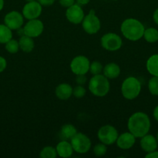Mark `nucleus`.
I'll use <instances>...</instances> for the list:
<instances>
[{
    "label": "nucleus",
    "mask_w": 158,
    "mask_h": 158,
    "mask_svg": "<svg viewBox=\"0 0 158 158\" xmlns=\"http://www.w3.org/2000/svg\"><path fill=\"white\" fill-rule=\"evenodd\" d=\"M12 31L6 25L0 24V44H6L12 39Z\"/></svg>",
    "instance_id": "nucleus-22"
},
{
    "label": "nucleus",
    "mask_w": 158,
    "mask_h": 158,
    "mask_svg": "<svg viewBox=\"0 0 158 158\" xmlns=\"http://www.w3.org/2000/svg\"><path fill=\"white\" fill-rule=\"evenodd\" d=\"M101 46L107 51H117L122 47V40L118 34L108 32L101 38Z\"/></svg>",
    "instance_id": "nucleus-8"
},
{
    "label": "nucleus",
    "mask_w": 158,
    "mask_h": 158,
    "mask_svg": "<svg viewBox=\"0 0 158 158\" xmlns=\"http://www.w3.org/2000/svg\"><path fill=\"white\" fill-rule=\"evenodd\" d=\"M66 18L68 21L72 24H80L81 23L85 13L82 9L81 6L78 4H74L70 7L67 8L66 11Z\"/></svg>",
    "instance_id": "nucleus-13"
},
{
    "label": "nucleus",
    "mask_w": 158,
    "mask_h": 158,
    "mask_svg": "<svg viewBox=\"0 0 158 158\" xmlns=\"http://www.w3.org/2000/svg\"><path fill=\"white\" fill-rule=\"evenodd\" d=\"M97 136L101 143H104L106 146H109L116 143L119 137V134L114 127L108 124L104 125L99 128Z\"/></svg>",
    "instance_id": "nucleus-7"
},
{
    "label": "nucleus",
    "mask_w": 158,
    "mask_h": 158,
    "mask_svg": "<svg viewBox=\"0 0 158 158\" xmlns=\"http://www.w3.org/2000/svg\"><path fill=\"white\" fill-rule=\"evenodd\" d=\"M75 2H77V4L81 6H85V5L88 4V2H90V0H75Z\"/></svg>",
    "instance_id": "nucleus-36"
},
{
    "label": "nucleus",
    "mask_w": 158,
    "mask_h": 158,
    "mask_svg": "<svg viewBox=\"0 0 158 158\" xmlns=\"http://www.w3.org/2000/svg\"><path fill=\"white\" fill-rule=\"evenodd\" d=\"M55 94L59 100H67L73 95V88L68 83H60L56 87Z\"/></svg>",
    "instance_id": "nucleus-17"
},
{
    "label": "nucleus",
    "mask_w": 158,
    "mask_h": 158,
    "mask_svg": "<svg viewBox=\"0 0 158 158\" xmlns=\"http://www.w3.org/2000/svg\"><path fill=\"white\" fill-rule=\"evenodd\" d=\"M74 2H75V0H59V3L60 4V6L65 8L70 7L74 5Z\"/></svg>",
    "instance_id": "nucleus-31"
},
{
    "label": "nucleus",
    "mask_w": 158,
    "mask_h": 158,
    "mask_svg": "<svg viewBox=\"0 0 158 158\" xmlns=\"http://www.w3.org/2000/svg\"><path fill=\"white\" fill-rule=\"evenodd\" d=\"M103 66L99 61H93L92 63H90L89 72L94 75H98V74H102L103 72Z\"/></svg>",
    "instance_id": "nucleus-27"
},
{
    "label": "nucleus",
    "mask_w": 158,
    "mask_h": 158,
    "mask_svg": "<svg viewBox=\"0 0 158 158\" xmlns=\"http://www.w3.org/2000/svg\"><path fill=\"white\" fill-rule=\"evenodd\" d=\"M120 30L122 35L130 41H138L143 38L145 27L138 19H126L122 23Z\"/></svg>",
    "instance_id": "nucleus-2"
},
{
    "label": "nucleus",
    "mask_w": 158,
    "mask_h": 158,
    "mask_svg": "<svg viewBox=\"0 0 158 158\" xmlns=\"http://www.w3.org/2000/svg\"><path fill=\"white\" fill-rule=\"evenodd\" d=\"M150 120L149 116L143 112H136L128 120L127 127L129 131L136 137L140 138L147 134L150 130Z\"/></svg>",
    "instance_id": "nucleus-1"
},
{
    "label": "nucleus",
    "mask_w": 158,
    "mask_h": 158,
    "mask_svg": "<svg viewBox=\"0 0 158 158\" xmlns=\"http://www.w3.org/2000/svg\"><path fill=\"white\" fill-rule=\"evenodd\" d=\"M6 51L11 54H15L18 52L20 50V45H19V41L14 40V39H11L9 41H8L6 43Z\"/></svg>",
    "instance_id": "nucleus-25"
},
{
    "label": "nucleus",
    "mask_w": 158,
    "mask_h": 158,
    "mask_svg": "<svg viewBox=\"0 0 158 158\" xmlns=\"http://www.w3.org/2000/svg\"><path fill=\"white\" fill-rule=\"evenodd\" d=\"M153 21H154V23L158 26V9H156V10L154 11V12H153Z\"/></svg>",
    "instance_id": "nucleus-35"
},
{
    "label": "nucleus",
    "mask_w": 158,
    "mask_h": 158,
    "mask_svg": "<svg viewBox=\"0 0 158 158\" xmlns=\"http://www.w3.org/2000/svg\"><path fill=\"white\" fill-rule=\"evenodd\" d=\"M3 7H4V0H0V12L2 10Z\"/></svg>",
    "instance_id": "nucleus-38"
},
{
    "label": "nucleus",
    "mask_w": 158,
    "mask_h": 158,
    "mask_svg": "<svg viewBox=\"0 0 158 158\" xmlns=\"http://www.w3.org/2000/svg\"><path fill=\"white\" fill-rule=\"evenodd\" d=\"M24 23V17L23 14L17 11H11L8 12L4 18V24L12 30H17L23 27Z\"/></svg>",
    "instance_id": "nucleus-11"
},
{
    "label": "nucleus",
    "mask_w": 158,
    "mask_h": 158,
    "mask_svg": "<svg viewBox=\"0 0 158 158\" xmlns=\"http://www.w3.org/2000/svg\"><path fill=\"white\" fill-rule=\"evenodd\" d=\"M103 75L108 80H114L120 75L121 69L118 64L115 63H108L103 68Z\"/></svg>",
    "instance_id": "nucleus-18"
},
{
    "label": "nucleus",
    "mask_w": 158,
    "mask_h": 158,
    "mask_svg": "<svg viewBox=\"0 0 158 158\" xmlns=\"http://www.w3.org/2000/svg\"><path fill=\"white\" fill-rule=\"evenodd\" d=\"M90 61L85 56H77L74 57L71 62L70 68L71 72L75 75L86 74L89 72Z\"/></svg>",
    "instance_id": "nucleus-9"
},
{
    "label": "nucleus",
    "mask_w": 158,
    "mask_h": 158,
    "mask_svg": "<svg viewBox=\"0 0 158 158\" xmlns=\"http://www.w3.org/2000/svg\"><path fill=\"white\" fill-rule=\"evenodd\" d=\"M43 29H44V26L43 22L39 19L29 20L23 26L24 35L32 38H37L40 36L43 33Z\"/></svg>",
    "instance_id": "nucleus-10"
},
{
    "label": "nucleus",
    "mask_w": 158,
    "mask_h": 158,
    "mask_svg": "<svg viewBox=\"0 0 158 158\" xmlns=\"http://www.w3.org/2000/svg\"><path fill=\"white\" fill-rule=\"evenodd\" d=\"M144 40L149 43H155L158 41V30L153 27L145 29L143 33Z\"/></svg>",
    "instance_id": "nucleus-23"
},
{
    "label": "nucleus",
    "mask_w": 158,
    "mask_h": 158,
    "mask_svg": "<svg viewBox=\"0 0 158 158\" xmlns=\"http://www.w3.org/2000/svg\"><path fill=\"white\" fill-rule=\"evenodd\" d=\"M153 117H154L155 120L158 122V106H156V107L154 108V110H153Z\"/></svg>",
    "instance_id": "nucleus-37"
},
{
    "label": "nucleus",
    "mask_w": 158,
    "mask_h": 158,
    "mask_svg": "<svg viewBox=\"0 0 158 158\" xmlns=\"http://www.w3.org/2000/svg\"><path fill=\"white\" fill-rule=\"evenodd\" d=\"M146 67L149 73L153 77H158V54H153L149 57Z\"/></svg>",
    "instance_id": "nucleus-21"
},
{
    "label": "nucleus",
    "mask_w": 158,
    "mask_h": 158,
    "mask_svg": "<svg viewBox=\"0 0 158 158\" xmlns=\"http://www.w3.org/2000/svg\"><path fill=\"white\" fill-rule=\"evenodd\" d=\"M33 39V38L26 35L20 36V40H19V45H20V49L23 52L29 53V52H31L33 50L35 43H34Z\"/></svg>",
    "instance_id": "nucleus-19"
},
{
    "label": "nucleus",
    "mask_w": 158,
    "mask_h": 158,
    "mask_svg": "<svg viewBox=\"0 0 158 158\" xmlns=\"http://www.w3.org/2000/svg\"><path fill=\"white\" fill-rule=\"evenodd\" d=\"M148 89L153 96H158V77H152L148 82Z\"/></svg>",
    "instance_id": "nucleus-26"
},
{
    "label": "nucleus",
    "mask_w": 158,
    "mask_h": 158,
    "mask_svg": "<svg viewBox=\"0 0 158 158\" xmlns=\"http://www.w3.org/2000/svg\"><path fill=\"white\" fill-rule=\"evenodd\" d=\"M76 83L77 85H81V86H84L87 82V77L85 74H80V75H76Z\"/></svg>",
    "instance_id": "nucleus-30"
},
{
    "label": "nucleus",
    "mask_w": 158,
    "mask_h": 158,
    "mask_svg": "<svg viewBox=\"0 0 158 158\" xmlns=\"http://www.w3.org/2000/svg\"><path fill=\"white\" fill-rule=\"evenodd\" d=\"M39 156L41 158H56L57 157V153L54 147L46 146L40 151Z\"/></svg>",
    "instance_id": "nucleus-24"
},
{
    "label": "nucleus",
    "mask_w": 158,
    "mask_h": 158,
    "mask_svg": "<svg viewBox=\"0 0 158 158\" xmlns=\"http://www.w3.org/2000/svg\"><path fill=\"white\" fill-rule=\"evenodd\" d=\"M116 145L122 150H129L134 146L136 143V137L131 133L125 132L120 134L116 140Z\"/></svg>",
    "instance_id": "nucleus-14"
},
{
    "label": "nucleus",
    "mask_w": 158,
    "mask_h": 158,
    "mask_svg": "<svg viewBox=\"0 0 158 158\" xmlns=\"http://www.w3.org/2000/svg\"><path fill=\"white\" fill-rule=\"evenodd\" d=\"M85 94H86V89H85V88L83 86L77 85V86H76L73 89V95H74V97L75 98H82V97H85Z\"/></svg>",
    "instance_id": "nucleus-29"
},
{
    "label": "nucleus",
    "mask_w": 158,
    "mask_h": 158,
    "mask_svg": "<svg viewBox=\"0 0 158 158\" xmlns=\"http://www.w3.org/2000/svg\"><path fill=\"white\" fill-rule=\"evenodd\" d=\"M42 6L37 1L29 2L23 6L22 14L26 19H38L42 13Z\"/></svg>",
    "instance_id": "nucleus-12"
},
{
    "label": "nucleus",
    "mask_w": 158,
    "mask_h": 158,
    "mask_svg": "<svg viewBox=\"0 0 158 158\" xmlns=\"http://www.w3.org/2000/svg\"><path fill=\"white\" fill-rule=\"evenodd\" d=\"M74 152L80 154H84L90 151L91 147V141L89 137L83 133H77L70 140Z\"/></svg>",
    "instance_id": "nucleus-5"
},
{
    "label": "nucleus",
    "mask_w": 158,
    "mask_h": 158,
    "mask_svg": "<svg viewBox=\"0 0 158 158\" xmlns=\"http://www.w3.org/2000/svg\"><path fill=\"white\" fill-rule=\"evenodd\" d=\"M139 144H140L141 149L144 152L149 153L156 151L158 146V142L154 136L147 134L144 135L143 137H140Z\"/></svg>",
    "instance_id": "nucleus-15"
},
{
    "label": "nucleus",
    "mask_w": 158,
    "mask_h": 158,
    "mask_svg": "<svg viewBox=\"0 0 158 158\" xmlns=\"http://www.w3.org/2000/svg\"><path fill=\"white\" fill-rule=\"evenodd\" d=\"M113 1H116V0H113Z\"/></svg>",
    "instance_id": "nucleus-41"
},
{
    "label": "nucleus",
    "mask_w": 158,
    "mask_h": 158,
    "mask_svg": "<svg viewBox=\"0 0 158 158\" xmlns=\"http://www.w3.org/2000/svg\"><path fill=\"white\" fill-rule=\"evenodd\" d=\"M141 83L134 77H129L124 80L121 86L122 97L129 100H133L139 95L141 92Z\"/></svg>",
    "instance_id": "nucleus-4"
},
{
    "label": "nucleus",
    "mask_w": 158,
    "mask_h": 158,
    "mask_svg": "<svg viewBox=\"0 0 158 158\" xmlns=\"http://www.w3.org/2000/svg\"><path fill=\"white\" fill-rule=\"evenodd\" d=\"M88 89L91 94L98 97H105L110 90L108 79L103 74L94 75L88 82Z\"/></svg>",
    "instance_id": "nucleus-3"
},
{
    "label": "nucleus",
    "mask_w": 158,
    "mask_h": 158,
    "mask_svg": "<svg viewBox=\"0 0 158 158\" xmlns=\"http://www.w3.org/2000/svg\"><path fill=\"white\" fill-rule=\"evenodd\" d=\"M156 140H157V142H158V132H157V134H156Z\"/></svg>",
    "instance_id": "nucleus-40"
},
{
    "label": "nucleus",
    "mask_w": 158,
    "mask_h": 158,
    "mask_svg": "<svg viewBox=\"0 0 158 158\" xmlns=\"http://www.w3.org/2000/svg\"><path fill=\"white\" fill-rule=\"evenodd\" d=\"M6 66H7L6 60L3 56H0V73H2L6 69Z\"/></svg>",
    "instance_id": "nucleus-32"
},
{
    "label": "nucleus",
    "mask_w": 158,
    "mask_h": 158,
    "mask_svg": "<svg viewBox=\"0 0 158 158\" xmlns=\"http://www.w3.org/2000/svg\"><path fill=\"white\" fill-rule=\"evenodd\" d=\"M107 152V147L104 143H97L93 148V153L96 157H102L105 155Z\"/></svg>",
    "instance_id": "nucleus-28"
},
{
    "label": "nucleus",
    "mask_w": 158,
    "mask_h": 158,
    "mask_svg": "<svg viewBox=\"0 0 158 158\" xmlns=\"http://www.w3.org/2000/svg\"><path fill=\"white\" fill-rule=\"evenodd\" d=\"M81 25L84 31L89 35H94L100 30V19L96 15L94 9H91L89 12L85 15L81 22Z\"/></svg>",
    "instance_id": "nucleus-6"
},
{
    "label": "nucleus",
    "mask_w": 158,
    "mask_h": 158,
    "mask_svg": "<svg viewBox=\"0 0 158 158\" xmlns=\"http://www.w3.org/2000/svg\"><path fill=\"white\" fill-rule=\"evenodd\" d=\"M56 151H57V156L60 157L68 158L71 157L73 154L74 150L71 146V142L68 140H60L56 146Z\"/></svg>",
    "instance_id": "nucleus-16"
},
{
    "label": "nucleus",
    "mask_w": 158,
    "mask_h": 158,
    "mask_svg": "<svg viewBox=\"0 0 158 158\" xmlns=\"http://www.w3.org/2000/svg\"><path fill=\"white\" fill-rule=\"evenodd\" d=\"M27 2H33V1H36V0H26Z\"/></svg>",
    "instance_id": "nucleus-39"
},
{
    "label": "nucleus",
    "mask_w": 158,
    "mask_h": 158,
    "mask_svg": "<svg viewBox=\"0 0 158 158\" xmlns=\"http://www.w3.org/2000/svg\"><path fill=\"white\" fill-rule=\"evenodd\" d=\"M77 133L75 127L72 124H64L60 131V137L61 140H69Z\"/></svg>",
    "instance_id": "nucleus-20"
},
{
    "label": "nucleus",
    "mask_w": 158,
    "mask_h": 158,
    "mask_svg": "<svg viewBox=\"0 0 158 158\" xmlns=\"http://www.w3.org/2000/svg\"><path fill=\"white\" fill-rule=\"evenodd\" d=\"M42 6H50L54 3L55 0H37Z\"/></svg>",
    "instance_id": "nucleus-33"
},
{
    "label": "nucleus",
    "mask_w": 158,
    "mask_h": 158,
    "mask_svg": "<svg viewBox=\"0 0 158 158\" xmlns=\"http://www.w3.org/2000/svg\"><path fill=\"white\" fill-rule=\"evenodd\" d=\"M145 157L146 158H158V151L156 150V151L147 153Z\"/></svg>",
    "instance_id": "nucleus-34"
}]
</instances>
